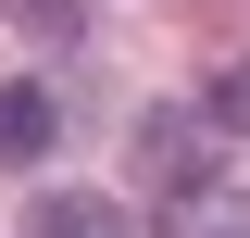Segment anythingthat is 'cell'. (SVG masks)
Wrapping results in <instances>:
<instances>
[{"instance_id": "cell-6", "label": "cell", "mask_w": 250, "mask_h": 238, "mask_svg": "<svg viewBox=\"0 0 250 238\" xmlns=\"http://www.w3.org/2000/svg\"><path fill=\"white\" fill-rule=\"evenodd\" d=\"M13 25H38V38H62V25H75V0H13Z\"/></svg>"}, {"instance_id": "cell-2", "label": "cell", "mask_w": 250, "mask_h": 238, "mask_svg": "<svg viewBox=\"0 0 250 238\" xmlns=\"http://www.w3.org/2000/svg\"><path fill=\"white\" fill-rule=\"evenodd\" d=\"M50 138H62L50 88H0V163H50Z\"/></svg>"}, {"instance_id": "cell-4", "label": "cell", "mask_w": 250, "mask_h": 238, "mask_svg": "<svg viewBox=\"0 0 250 238\" xmlns=\"http://www.w3.org/2000/svg\"><path fill=\"white\" fill-rule=\"evenodd\" d=\"M163 238H250V188H200V201H175Z\"/></svg>"}, {"instance_id": "cell-3", "label": "cell", "mask_w": 250, "mask_h": 238, "mask_svg": "<svg viewBox=\"0 0 250 238\" xmlns=\"http://www.w3.org/2000/svg\"><path fill=\"white\" fill-rule=\"evenodd\" d=\"M38 238H125V213L100 188H38Z\"/></svg>"}, {"instance_id": "cell-1", "label": "cell", "mask_w": 250, "mask_h": 238, "mask_svg": "<svg viewBox=\"0 0 250 238\" xmlns=\"http://www.w3.org/2000/svg\"><path fill=\"white\" fill-rule=\"evenodd\" d=\"M138 188H163V213L213 188V113H150L138 125Z\"/></svg>"}, {"instance_id": "cell-5", "label": "cell", "mask_w": 250, "mask_h": 238, "mask_svg": "<svg viewBox=\"0 0 250 238\" xmlns=\"http://www.w3.org/2000/svg\"><path fill=\"white\" fill-rule=\"evenodd\" d=\"M200 113H213V125H238V138H250V63H238V75H213V100H200Z\"/></svg>"}]
</instances>
